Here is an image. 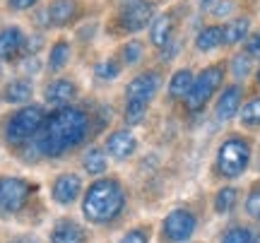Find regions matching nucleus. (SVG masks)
<instances>
[{
  "label": "nucleus",
  "mask_w": 260,
  "mask_h": 243,
  "mask_svg": "<svg viewBox=\"0 0 260 243\" xmlns=\"http://www.w3.org/2000/svg\"><path fill=\"white\" fill-rule=\"evenodd\" d=\"M246 53L251 58H260V34H253L246 41Z\"/></svg>",
  "instance_id": "2f4dec72"
},
{
  "label": "nucleus",
  "mask_w": 260,
  "mask_h": 243,
  "mask_svg": "<svg viewBox=\"0 0 260 243\" xmlns=\"http://www.w3.org/2000/svg\"><path fill=\"white\" fill-rule=\"evenodd\" d=\"M248 29H251V22H248L246 17L232 19V22H229V24L224 27V44L234 46V44L243 41V39L248 37Z\"/></svg>",
  "instance_id": "412c9836"
},
{
  "label": "nucleus",
  "mask_w": 260,
  "mask_h": 243,
  "mask_svg": "<svg viewBox=\"0 0 260 243\" xmlns=\"http://www.w3.org/2000/svg\"><path fill=\"white\" fill-rule=\"evenodd\" d=\"M41 128H44V111L39 106H27L10 118L8 128H5V137L12 145H22V142L31 140L34 135H39Z\"/></svg>",
  "instance_id": "20e7f679"
},
{
  "label": "nucleus",
  "mask_w": 260,
  "mask_h": 243,
  "mask_svg": "<svg viewBox=\"0 0 260 243\" xmlns=\"http://www.w3.org/2000/svg\"><path fill=\"white\" fill-rule=\"evenodd\" d=\"M171 34H174V17L171 15H159V17L152 19V24H149V39H152L154 46L164 48L171 41Z\"/></svg>",
  "instance_id": "2eb2a0df"
},
{
  "label": "nucleus",
  "mask_w": 260,
  "mask_h": 243,
  "mask_svg": "<svg viewBox=\"0 0 260 243\" xmlns=\"http://www.w3.org/2000/svg\"><path fill=\"white\" fill-rule=\"evenodd\" d=\"M258 82H260V70H258Z\"/></svg>",
  "instance_id": "e433bc0d"
},
{
  "label": "nucleus",
  "mask_w": 260,
  "mask_h": 243,
  "mask_svg": "<svg viewBox=\"0 0 260 243\" xmlns=\"http://www.w3.org/2000/svg\"><path fill=\"white\" fill-rule=\"evenodd\" d=\"M152 3L147 0H123L121 3V12H118V17H121V27L125 31H140V29H145L152 22Z\"/></svg>",
  "instance_id": "0eeeda50"
},
{
  "label": "nucleus",
  "mask_w": 260,
  "mask_h": 243,
  "mask_svg": "<svg viewBox=\"0 0 260 243\" xmlns=\"http://www.w3.org/2000/svg\"><path fill=\"white\" fill-rule=\"evenodd\" d=\"M222 77H224V67L222 65L205 67L203 73L195 77L193 89H190V94L186 96L188 109H190V111H200L205 103L210 101V96L217 92V87L222 84Z\"/></svg>",
  "instance_id": "39448f33"
},
{
  "label": "nucleus",
  "mask_w": 260,
  "mask_h": 243,
  "mask_svg": "<svg viewBox=\"0 0 260 243\" xmlns=\"http://www.w3.org/2000/svg\"><path fill=\"white\" fill-rule=\"evenodd\" d=\"M251 65H253V58L248 56V53H239V56H234V60H232V73H234V77H239V80L248 77V73H251Z\"/></svg>",
  "instance_id": "a878e982"
},
{
  "label": "nucleus",
  "mask_w": 260,
  "mask_h": 243,
  "mask_svg": "<svg viewBox=\"0 0 260 243\" xmlns=\"http://www.w3.org/2000/svg\"><path fill=\"white\" fill-rule=\"evenodd\" d=\"M145 111H147V106H145V103L128 101L125 103V121H128L130 125H135V123H140L142 118H145Z\"/></svg>",
  "instance_id": "c756f323"
},
{
  "label": "nucleus",
  "mask_w": 260,
  "mask_h": 243,
  "mask_svg": "<svg viewBox=\"0 0 260 243\" xmlns=\"http://www.w3.org/2000/svg\"><path fill=\"white\" fill-rule=\"evenodd\" d=\"M44 96L51 106H68L75 96V84L68 80H53L51 84H46Z\"/></svg>",
  "instance_id": "4468645a"
},
{
  "label": "nucleus",
  "mask_w": 260,
  "mask_h": 243,
  "mask_svg": "<svg viewBox=\"0 0 260 243\" xmlns=\"http://www.w3.org/2000/svg\"><path fill=\"white\" fill-rule=\"evenodd\" d=\"M193 82H195V77L190 70H178L176 75L171 77L169 92H171V96H176V99H186L188 94H190V89H193Z\"/></svg>",
  "instance_id": "aec40b11"
},
{
  "label": "nucleus",
  "mask_w": 260,
  "mask_h": 243,
  "mask_svg": "<svg viewBox=\"0 0 260 243\" xmlns=\"http://www.w3.org/2000/svg\"><path fill=\"white\" fill-rule=\"evenodd\" d=\"M82 166L87 173H92V176H99L106 171V154H104L99 147H92V150L84 152L82 157Z\"/></svg>",
  "instance_id": "4be33fe9"
},
{
  "label": "nucleus",
  "mask_w": 260,
  "mask_h": 243,
  "mask_svg": "<svg viewBox=\"0 0 260 243\" xmlns=\"http://www.w3.org/2000/svg\"><path fill=\"white\" fill-rule=\"evenodd\" d=\"M239 106H241V87H226L224 94L219 96V101H217V118L219 121H229L234 118L236 113H239Z\"/></svg>",
  "instance_id": "ddd939ff"
},
{
  "label": "nucleus",
  "mask_w": 260,
  "mask_h": 243,
  "mask_svg": "<svg viewBox=\"0 0 260 243\" xmlns=\"http://www.w3.org/2000/svg\"><path fill=\"white\" fill-rule=\"evenodd\" d=\"M241 123L246 128H260V99H251L241 109Z\"/></svg>",
  "instance_id": "5701e85b"
},
{
  "label": "nucleus",
  "mask_w": 260,
  "mask_h": 243,
  "mask_svg": "<svg viewBox=\"0 0 260 243\" xmlns=\"http://www.w3.org/2000/svg\"><path fill=\"white\" fill-rule=\"evenodd\" d=\"M138 147V140H135V135L128 130H116L109 135V140H106V152L116 157V159H128L130 154L135 152Z\"/></svg>",
  "instance_id": "f8f14e48"
},
{
  "label": "nucleus",
  "mask_w": 260,
  "mask_h": 243,
  "mask_svg": "<svg viewBox=\"0 0 260 243\" xmlns=\"http://www.w3.org/2000/svg\"><path fill=\"white\" fill-rule=\"evenodd\" d=\"M31 195V186L22 178L3 176L0 178V215L19 212Z\"/></svg>",
  "instance_id": "423d86ee"
},
{
  "label": "nucleus",
  "mask_w": 260,
  "mask_h": 243,
  "mask_svg": "<svg viewBox=\"0 0 260 243\" xmlns=\"http://www.w3.org/2000/svg\"><path fill=\"white\" fill-rule=\"evenodd\" d=\"M222 243H253V236L248 229H241V226H236L232 231H226L222 238Z\"/></svg>",
  "instance_id": "c85d7f7f"
},
{
  "label": "nucleus",
  "mask_w": 260,
  "mask_h": 243,
  "mask_svg": "<svg viewBox=\"0 0 260 243\" xmlns=\"http://www.w3.org/2000/svg\"><path fill=\"white\" fill-rule=\"evenodd\" d=\"M246 212L253 217V219H260V186L253 190L248 200H246Z\"/></svg>",
  "instance_id": "7c9ffc66"
},
{
  "label": "nucleus",
  "mask_w": 260,
  "mask_h": 243,
  "mask_svg": "<svg viewBox=\"0 0 260 243\" xmlns=\"http://www.w3.org/2000/svg\"><path fill=\"white\" fill-rule=\"evenodd\" d=\"M31 94H34V89H31V84H29L27 80H12V82L3 89V96H5V101H10V103H24L31 99Z\"/></svg>",
  "instance_id": "a211bd4d"
},
{
  "label": "nucleus",
  "mask_w": 260,
  "mask_h": 243,
  "mask_svg": "<svg viewBox=\"0 0 260 243\" xmlns=\"http://www.w3.org/2000/svg\"><path fill=\"white\" fill-rule=\"evenodd\" d=\"M253 243H260V238H255V241H253Z\"/></svg>",
  "instance_id": "c9c22d12"
},
{
  "label": "nucleus",
  "mask_w": 260,
  "mask_h": 243,
  "mask_svg": "<svg viewBox=\"0 0 260 243\" xmlns=\"http://www.w3.org/2000/svg\"><path fill=\"white\" fill-rule=\"evenodd\" d=\"M123 205H125V193H123L121 183L113 178H102V181L92 183L89 190L84 193L82 212L89 222L104 224L121 215Z\"/></svg>",
  "instance_id": "f03ea898"
},
{
  "label": "nucleus",
  "mask_w": 260,
  "mask_h": 243,
  "mask_svg": "<svg viewBox=\"0 0 260 243\" xmlns=\"http://www.w3.org/2000/svg\"><path fill=\"white\" fill-rule=\"evenodd\" d=\"M248 161H251V147H248V142L241 140V137H232V140H226L219 147L217 171L226 178H236L246 171Z\"/></svg>",
  "instance_id": "7ed1b4c3"
},
{
  "label": "nucleus",
  "mask_w": 260,
  "mask_h": 243,
  "mask_svg": "<svg viewBox=\"0 0 260 243\" xmlns=\"http://www.w3.org/2000/svg\"><path fill=\"white\" fill-rule=\"evenodd\" d=\"M0 70H3V67H0Z\"/></svg>",
  "instance_id": "4c0bfd02"
},
{
  "label": "nucleus",
  "mask_w": 260,
  "mask_h": 243,
  "mask_svg": "<svg viewBox=\"0 0 260 243\" xmlns=\"http://www.w3.org/2000/svg\"><path fill=\"white\" fill-rule=\"evenodd\" d=\"M75 12H77V3L75 0H53L48 5V22L56 24V27H63L75 17Z\"/></svg>",
  "instance_id": "f3484780"
},
{
  "label": "nucleus",
  "mask_w": 260,
  "mask_h": 243,
  "mask_svg": "<svg viewBox=\"0 0 260 243\" xmlns=\"http://www.w3.org/2000/svg\"><path fill=\"white\" fill-rule=\"evenodd\" d=\"M121 243H147V234L145 231H130V234H125L121 238Z\"/></svg>",
  "instance_id": "473e14b6"
},
{
  "label": "nucleus",
  "mask_w": 260,
  "mask_h": 243,
  "mask_svg": "<svg viewBox=\"0 0 260 243\" xmlns=\"http://www.w3.org/2000/svg\"><path fill=\"white\" fill-rule=\"evenodd\" d=\"M159 84H161V80H159L157 73H142V75H138L135 80H130L128 89H125L128 101L145 103V106H147V103L152 101V96L159 92Z\"/></svg>",
  "instance_id": "1a4fd4ad"
},
{
  "label": "nucleus",
  "mask_w": 260,
  "mask_h": 243,
  "mask_svg": "<svg viewBox=\"0 0 260 243\" xmlns=\"http://www.w3.org/2000/svg\"><path fill=\"white\" fill-rule=\"evenodd\" d=\"M12 243H37V241H31V238H17V241H12Z\"/></svg>",
  "instance_id": "f704fd0d"
},
{
  "label": "nucleus",
  "mask_w": 260,
  "mask_h": 243,
  "mask_svg": "<svg viewBox=\"0 0 260 243\" xmlns=\"http://www.w3.org/2000/svg\"><path fill=\"white\" fill-rule=\"evenodd\" d=\"M234 205H236V190L234 188H222L214 197V210L219 215H226L229 210H234Z\"/></svg>",
  "instance_id": "393cba45"
},
{
  "label": "nucleus",
  "mask_w": 260,
  "mask_h": 243,
  "mask_svg": "<svg viewBox=\"0 0 260 243\" xmlns=\"http://www.w3.org/2000/svg\"><path fill=\"white\" fill-rule=\"evenodd\" d=\"M222 44H224V27H205L195 37L198 51H214V48L222 46Z\"/></svg>",
  "instance_id": "6ab92c4d"
},
{
  "label": "nucleus",
  "mask_w": 260,
  "mask_h": 243,
  "mask_svg": "<svg viewBox=\"0 0 260 243\" xmlns=\"http://www.w3.org/2000/svg\"><path fill=\"white\" fill-rule=\"evenodd\" d=\"M37 0H10V5L15 10H27V8H31Z\"/></svg>",
  "instance_id": "72a5a7b5"
},
{
  "label": "nucleus",
  "mask_w": 260,
  "mask_h": 243,
  "mask_svg": "<svg viewBox=\"0 0 260 243\" xmlns=\"http://www.w3.org/2000/svg\"><path fill=\"white\" fill-rule=\"evenodd\" d=\"M195 215L188 210H174L171 215L164 219V236L169 241H188L195 231Z\"/></svg>",
  "instance_id": "6e6552de"
},
{
  "label": "nucleus",
  "mask_w": 260,
  "mask_h": 243,
  "mask_svg": "<svg viewBox=\"0 0 260 243\" xmlns=\"http://www.w3.org/2000/svg\"><path fill=\"white\" fill-rule=\"evenodd\" d=\"M68 58H70V46H68L65 41H58V44H53V48H51L48 67H51V70H60V67L68 63Z\"/></svg>",
  "instance_id": "b1692460"
},
{
  "label": "nucleus",
  "mask_w": 260,
  "mask_h": 243,
  "mask_svg": "<svg viewBox=\"0 0 260 243\" xmlns=\"http://www.w3.org/2000/svg\"><path fill=\"white\" fill-rule=\"evenodd\" d=\"M142 53H145V48H142V44H140V41H130V44H125V46H123V60H125L128 65L140 63V60H142Z\"/></svg>",
  "instance_id": "bb28decb"
},
{
  "label": "nucleus",
  "mask_w": 260,
  "mask_h": 243,
  "mask_svg": "<svg viewBox=\"0 0 260 243\" xmlns=\"http://www.w3.org/2000/svg\"><path fill=\"white\" fill-rule=\"evenodd\" d=\"M80 190H82V181H80V176H75V173H63V176L56 178L51 195H53V200L60 202V205H70V202L77 200Z\"/></svg>",
  "instance_id": "9b49d317"
},
{
  "label": "nucleus",
  "mask_w": 260,
  "mask_h": 243,
  "mask_svg": "<svg viewBox=\"0 0 260 243\" xmlns=\"http://www.w3.org/2000/svg\"><path fill=\"white\" fill-rule=\"evenodd\" d=\"M87 130H89L87 113H82L80 109H63L56 116H51L48 123L41 128V132L37 135V145L46 157H60L65 150L77 147L87 137Z\"/></svg>",
  "instance_id": "f257e3e1"
},
{
  "label": "nucleus",
  "mask_w": 260,
  "mask_h": 243,
  "mask_svg": "<svg viewBox=\"0 0 260 243\" xmlns=\"http://www.w3.org/2000/svg\"><path fill=\"white\" fill-rule=\"evenodd\" d=\"M96 75L102 77V80H116V77L121 75V65L116 60H104V63L96 65Z\"/></svg>",
  "instance_id": "cd10ccee"
},
{
  "label": "nucleus",
  "mask_w": 260,
  "mask_h": 243,
  "mask_svg": "<svg viewBox=\"0 0 260 243\" xmlns=\"http://www.w3.org/2000/svg\"><path fill=\"white\" fill-rule=\"evenodd\" d=\"M27 44V37L19 27H5L0 31V60H15Z\"/></svg>",
  "instance_id": "9d476101"
},
{
  "label": "nucleus",
  "mask_w": 260,
  "mask_h": 243,
  "mask_svg": "<svg viewBox=\"0 0 260 243\" xmlns=\"http://www.w3.org/2000/svg\"><path fill=\"white\" fill-rule=\"evenodd\" d=\"M53 243H84V229L80 224H75L70 219H63L53 226V234H51Z\"/></svg>",
  "instance_id": "dca6fc26"
}]
</instances>
